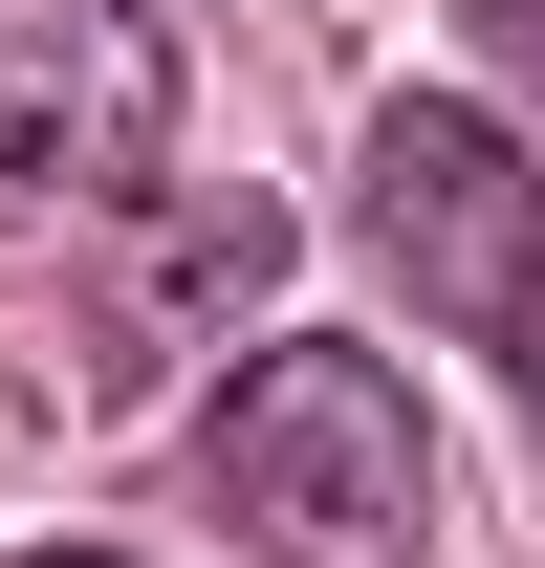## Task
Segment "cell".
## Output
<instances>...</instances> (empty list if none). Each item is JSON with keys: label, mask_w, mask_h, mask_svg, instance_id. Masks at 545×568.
<instances>
[{"label": "cell", "mask_w": 545, "mask_h": 568, "mask_svg": "<svg viewBox=\"0 0 545 568\" xmlns=\"http://www.w3.org/2000/svg\"><path fill=\"white\" fill-rule=\"evenodd\" d=\"M153 132H175L153 0H0V175L22 197H132Z\"/></svg>", "instance_id": "cell-3"}, {"label": "cell", "mask_w": 545, "mask_h": 568, "mask_svg": "<svg viewBox=\"0 0 545 568\" xmlns=\"http://www.w3.org/2000/svg\"><path fill=\"white\" fill-rule=\"evenodd\" d=\"M197 481L263 568H414L436 547V416H414L393 351H328V328L240 351V394L197 416Z\"/></svg>", "instance_id": "cell-1"}, {"label": "cell", "mask_w": 545, "mask_h": 568, "mask_svg": "<svg viewBox=\"0 0 545 568\" xmlns=\"http://www.w3.org/2000/svg\"><path fill=\"white\" fill-rule=\"evenodd\" d=\"M349 241L414 284V328H524V284H545V175L502 110H459V88H393L371 110V153H349Z\"/></svg>", "instance_id": "cell-2"}, {"label": "cell", "mask_w": 545, "mask_h": 568, "mask_svg": "<svg viewBox=\"0 0 545 568\" xmlns=\"http://www.w3.org/2000/svg\"><path fill=\"white\" fill-rule=\"evenodd\" d=\"M459 44H480V67H502V88L545 110V0H459Z\"/></svg>", "instance_id": "cell-4"}, {"label": "cell", "mask_w": 545, "mask_h": 568, "mask_svg": "<svg viewBox=\"0 0 545 568\" xmlns=\"http://www.w3.org/2000/svg\"><path fill=\"white\" fill-rule=\"evenodd\" d=\"M502 351H524V416H545V284H524V328H502Z\"/></svg>", "instance_id": "cell-5"}, {"label": "cell", "mask_w": 545, "mask_h": 568, "mask_svg": "<svg viewBox=\"0 0 545 568\" xmlns=\"http://www.w3.org/2000/svg\"><path fill=\"white\" fill-rule=\"evenodd\" d=\"M22 568H110V547H22Z\"/></svg>", "instance_id": "cell-6"}]
</instances>
